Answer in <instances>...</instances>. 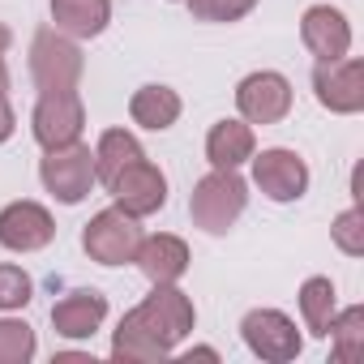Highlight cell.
I'll return each instance as SVG.
<instances>
[{
	"label": "cell",
	"mask_w": 364,
	"mask_h": 364,
	"mask_svg": "<svg viewBox=\"0 0 364 364\" xmlns=\"http://www.w3.org/2000/svg\"><path fill=\"white\" fill-rule=\"evenodd\" d=\"M326 338H334V360H343V364L360 360V351H364V309H360V304H351V309L334 313V321H330V334H326Z\"/></svg>",
	"instance_id": "21"
},
{
	"label": "cell",
	"mask_w": 364,
	"mask_h": 364,
	"mask_svg": "<svg viewBox=\"0 0 364 364\" xmlns=\"http://www.w3.org/2000/svg\"><path fill=\"white\" fill-rule=\"evenodd\" d=\"M52 236H56V223L39 202H9L0 210V245L14 253H39L52 245Z\"/></svg>",
	"instance_id": "12"
},
{
	"label": "cell",
	"mask_w": 364,
	"mask_h": 364,
	"mask_svg": "<svg viewBox=\"0 0 364 364\" xmlns=\"http://www.w3.org/2000/svg\"><path fill=\"white\" fill-rule=\"evenodd\" d=\"M35 296V283L22 266H0V313L9 309H26Z\"/></svg>",
	"instance_id": "24"
},
{
	"label": "cell",
	"mask_w": 364,
	"mask_h": 364,
	"mask_svg": "<svg viewBox=\"0 0 364 364\" xmlns=\"http://www.w3.org/2000/svg\"><path fill=\"white\" fill-rule=\"evenodd\" d=\"M198 22H240L257 9V0H185Z\"/></svg>",
	"instance_id": "23"
},
{
	"label": "cell",
	"mask_w": 364,
	"mask_h": 364,
	"mask_svg": "<svg viewBox=\"0 0 364 364\" xmlns=\"http://www.w3.org/2000/svg\"><path fill=\"white\" fill-rule=\"evenodd\" d=\"M236 107L249 124H279L287 112H291V82L274 69H262V73H249L240 86H236Z\"/></svg>",
	"instance_id": "11"
},
{
	"label": "cell",
	"mask_w": 364,
	"mask_h": 364,
	"mask_svg": "<svg viewBox=\"0 0 364 364\" xmlns=\"http://www.w3.org/2000/svg\"><path fill=\"white\" fill-rule=\"evenodd\" d=\"M52 22L69 39H95L112 22V0H52Z\"/></svg>",
	"instance_id": "16"
},
{
	"label": "cell",
	"mask_w": 364,
	"mask_h": 364,
	"mask_svg": "<svg viewBox=\"0 0 364 364\" xmlns=\"http://www.w3.org/2000/svg\"><path fill=\"white\" fill-rule=\"evenodd\" d=\"M107 193L116 198L120 210H129L133 219H146V215H154V210L167 206V176H163L150 159H137V163H129V167L112 180Z\"/></svg>",
	"instance_id": "10"
},
{
	"label": "cell",
	"mask_w": 364,
	"mask_h": 364,
	"mask_svg": "<svg viewBox=\"0 0 364 364\" xmlns=\"http://www.w3.org/2000/svg\"><path fill=\"white\" fill-rule=\"evenodd\" d=\"M240 338H245V347H249L253 355H262V360H270V364H287V360H296L300 347H304L296 321H291L287 313H279V309H253V313H245Z\"/></svg>",
	"instance_id": "7"
},
{
	"label": "cell",
	"mask_w": 364,
	"mask_h": 364,
	"mask_svg": "<svg viewBox=\"0 0 364 364\" xmlns=\"http://www.w3.org/2000/svg\"><path fill=\"white\" fill-rule=\"evenodd\" d=\"M14 129H18V120H14V107H9V99L0 95V146H5L9 137H14Z\"/></svg>",
	"instance_id": "26"
},
{
	"label": "cell",
	"mask_w": 364,
	"mask_h": 364,
	"mask_svg": "<svg viewBox=\"0 0 364 364\" xmlns=\"http://www.w3.org/2000/svg\"><path fill=\"white\" fill-rule=\"evenodd\" d=\"M107 317V296L95 287H77L52 304V330L60 338H90Z\"/></svg>",
	"instance_id": "14"
},
{
	"label": "cell",
	"mask_w": 364,
	"mask_h": 364,
	"mask_svg": "<svg viewBox=\"0 0 364 364\" xmlns=\"http://www.w3.org/2000/svg\"><path fill=\"white\" fill-rule=\"evenodd\" d=\"M180 95L171 90V86H159V82H150V86H141L133 99H129V116H133V124H141V129H150V133H163V129H171L176 120H180Z\"/></svg>",
	"instance_id": "18"
},
{
	"label": "cell",
	"mask_w": 364,
	"mask_h": 364,
	"mask_svg": "<svg viewBox=\"0 0 364 364\" xmlns=\"http://www.w3.org/2000/svg\"><path fill=\"white\" fill-rule=\"evenodd\" d=\"M300 39H304V48H309L317 60H338V56L351 52V26H347L343 9H334V5H313V9H304V18H300Z\"/></svg>",
	"instance_id": "13"
},
{
	"label": "cell",
	"mask_w": 364,
	"mask_h": 364,
	"mask_svg": "<svg viewBox=\"0 0 364 364\" xmlns=\"http://www.w3.org/2000/svg\"><path fill=\"white\" fill-rule=\"evenodd\" d=\"M39 176H43V189H48L56 202L77 206V202H86V193L95 189V150L82 146V141L56 146V150L43 154Z\"/></svg>",
	"instance_id": "4"
},
{
	"label": "cell",
	"mask_w": 364,
	"mask_h": 364,
	"mask_svg": "<svg viewBox=\"0 0 364 364\" xmlns=\"http://www.w3.org/2000/svg\"><path fill=\"white\" fill-rule=\"evenodd\" d=\"M193 300L180 291L176 283H154V291L129 309L116 326L112 338V355L129 360V364H150V360H167L176 351V343L193 334Z\"/></svg>",
	"instance_id": "1"
},
{
	"label": "cell",
	"mask_w": 364,
	"mask_h": 364,
	"mask_svg": "<svg viewBox=\"0 0 364 364\" xmlns=\"http://www.w3.org/2000/svg\"><path fill=\"white\" fill-rule=\"evenodd\" d=\"M31 77L39 95L48 90H77L82 82V48L77 39L60 35L56 26H43L31 43Z\"/></svg>",
	"instance_id": "3"
},
{
	"label": "cell",
	"mask_w": 364,
	"mask_h": 364,
	"mask_svg": "<svg viewBox=\"0 0 364 364\" xmlns=\"http://www.w3.org/2000/svg\"><path fill=\"white\" fill-rule=\"evenodd\" d=\"M133 262H137V270L150 283H180V279H185V270H189V245L180 240V236H167V232L141 236Z\"/></svg>",
	"instance_id": "15"
},
{
	"label": "cell",
	"mask_w": 364,
	"mask_h": 364,
	"mask_svg": "<svg viewBox=\"0 0 364 364\" xmlns=\"http://www.w3.org/2000/svg\"><path fill=\"white\" fill-rule=\"evenodd\" d=\"M82 124H86V107H82L77 90H48V95H39L35 116H31V133H35V141L43 150L77 141Z\"/></svg>",
	"instance_id": "6"
},
{
	"label": "cell",
	"mask_w": 364,
	"mask_h": 364,
	"mask_svg": "<svg viewBox=\"0 0 364 364\" xmlns=\"http://www.w3.org/2000/svg\"><path fill=\"white\" fill-rule=\"evenodd\" d=\"M334 245L347 253V257H360L364 253V219H360V210L351 206V210H343L338 219H334Z\"/></svg>",
	"instance_id": "25"
},
{
	"label": "cell",
	"mask_w": 364,
	"mask_h": 364,
	"mask_svg": "<svg viewBox=\"0 0 364 364\" xmlns=\"http://www.w3.org/2000/svg\"><path fill=\"white\" fill-rule=\"evenodd\" d=\"M137 159H146L141 141H137L129 129H107V133L99 137V146H95V180L112 185V180H116L129 163H137Z\"/></svg>",
	"instance_id": "19"
},
{
	"label": "cell",
	"mask_w": 364,
	"mask_h": 364,
	"mask_svg": "<svg viewBox=\"0 0 364 364\" xmlns=\"http://www.w3.org/2000/svg\"><path fill=\"white\" fill-rule=\"evenodd\" d=\"M5 52H9V26H0V95L9 90V65H5Z\"/></svg>",
	"instance_id": "27"
},
{
	"label": "cell",
	"mask_w": 364,
	"mask_h": 364,
	"mask_svg": "<svg viewBox=\"0 0 364 364\" xmlns=\"http://www.w3.org/2000/svg\"><path fill=\"white\" fill-rule=\"evenodd\" d=\"M35 355V330L26 321L0 317V364H26Z\"/></svg>",
	"instance_id": "22"
},
{
	"label": "cell",
	"mask_w": 364,
	"mask_h": 364,
	"mask_svg": "<svg viewBox=\"0 0 364 364\" xmlns=\"http://www.w3.org/2000/svg\"><path fill=\"white\" fill-rule=\"evenodd\" d=\"M253 150H257V137H253L249 120H219L206 133V159H210V167H240V163L253 159Z\"/></svg>",
	"instance_id": "17"
},
{
	"label": "cell",
	"mask_w": 364,
	"mask_h": 364,
	"mask_svg": "<svg viewBox=\"0 0 364 364\" xmlns=\"http://www.w3.org/2000/svg\"><path fill=\"white\" fill-rule=\"evenodd\" d=\"M249 206V185L240 180L236 167H215L210 176H202L193 185V198H189V215L202 232L210 236H223Z\"/></svg>",
	"instance_id": "2"
},
{
	"label": "cell",
	"mask_w": 364,
	"mask_h": 364,
	"mask_svg": "<svg viewBox=\"0 0 364 364\" xmlns=\"http://www.w3.org/2000/svg\"><path fill=\"white\" fill-rule=\"evenodd\" d=\"M313 90L317 103L334 116H355L364 107V65L355 56H338V60H317L313 69Z\"/></svg>",
	"instance_id": "8"
},
{
	"label": "cell",
	"mask_w": 364,
	"mask_h": 364,
	"mask_svg": "<svg viewBox=\"0 0 364 364\" xmlns=\"http://www.w3.org/2000/svg\"><path fill=\"white\" fill-rule=\"evenodd\" d=\"M253 185L270 198V202H300L304 198V189H309V167H304V159L296 154V150H283V146H274V150H253Z\"/></svg>",
	"instance_id": "9"
},
{
	"label": "cell",
	"mask_w": 364,
	"mask_h": 364,
	"mask_svg": "<svg viewBox=\"0 0 364 364\" xmlns=\"http://www.w3.org/2000/svg\"><path fill=\"white\" fill-rule=\"evenodd\" d=\"M137 245H141V228L129 210L112 206V210H99L86 228H82V249L90 253V262L99 266H124L137 257Z\"/></svg>",
	"instance_id": "5"
},
{
	"label": "cell",
	"mask_w": 364,
	"mask_h": 364,
	"mask_svg": "<svg viewBox=\"0 0 364 364\" xmlns=\"http://www.w3.org/2000/svg\"><path fill=\"white\" fill-rule=\"evenodd\" d=\"M300 313H304V326H309L317 338L330 334V321H334V313H338V291H334V283H330L326 274L304 279V287H300Z\"/></svg>",
	"instance_id": "20"
}]
</instances>
